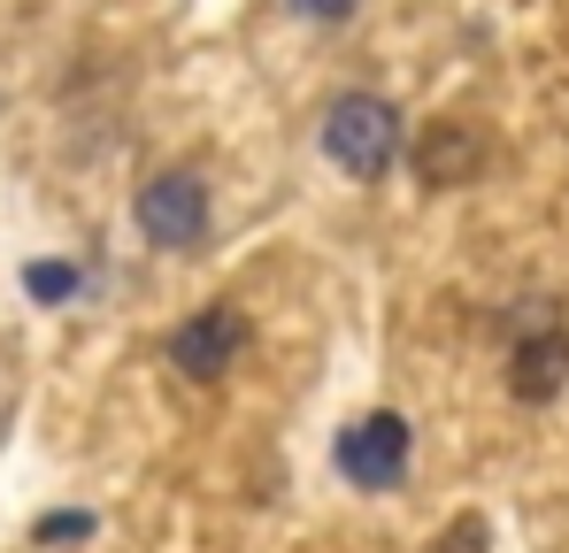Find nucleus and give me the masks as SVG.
I'll use <instances>...</instances> for the list:
<instances>
[{"label": "nucleus", "mask_w": 569, "mask_h": 553, "mask_svg": "<svg viewBox=\"0 0 569 553\" xmlns=\"http://www.w3.org/2000/svg\"><path fill=\"white\" fill-rule=\"evenodd\" d=\"M323 154L347 170V178L378 184L400 162V108L385 92H339L323 108Z\"/></svg>", "instance_id": "obj_1"}, {"label": "nucleus", "mask_w": 569, "mask_h": 553, "mask_svg": "<svg viewBox=\"0 0 569 553\" xmlns=\"http://www.w3.org/2000/svg\"><path fill=\"white\" fill-rule=\"evenodd\" d=\"M139 231L162 247V254H192L208 239V178L200 170H162V178L139 184Z\"/></svg>", "instance_id": "obj_2"}, {"label": "nucleus", "mask_w": 569, "mask_h": 553, "mask_svg": "<svg viewBox=\"0 0 569 553\" xmlns=\"http://www.w3.org/2000/svg\"><path fill=\"white\" fill-rule=\"evenodd\" d=\"M247 339H254V323H247L231 300L192 308L186 323L170 331V369H178V376H192V384H216V376H231V369H239Z\"/></svg>", "instance_id": "obj_3"}, {"label": "nucleus", "mask_w": 569, "mask_h": 553, "mask_svg": "<svg viewBox=\"0 0 569 553\" xmlns=\"http://www.w3.org/2000/svg\"><path fill=\"white\" fill-rule=\"evenodd\" d=\"M408 415H392V408H378V415H355L347 431H339V476L355 484V492H392L400 476H408Z\"/></svg>", "instance_id": "obj_4"}, {"label": "nucleus", "mask_w": 569, "mask_h": 553, "mask_svg": "<svg viewBox=\"0 0 569 553\" xmlns=\"http://www.w3.org/2000/svg\"><path fill=\"white\" fill-rule=\"evenodd\" d=\"M562 384H569V331L555 315H531L508 346V392L523 408H547V400H562Z\"/></svg>", "instance_id": "obj_5"}, {"label": "nucleus", "mask_w": 569, "mask_h": 553, "mask_svg": "<svg viewBox=\"0 0 569 553\" xmlns=\"http://www.w3.org/2000/svg\"><path fill=\"white\" fill-rule=\"evenodd\" d=\"M408 162H416V184L462 192V184H477V170H485V131L462 123V115H447V123H431V131L408 147Z\"/></svg>", "instance_id": "obj_6"}, {"label": "nucleus", "mask_w": 569, "mask_h": 553, "mask_svg": "<svg viewBox=\"0 0 569 553\" xmlns=\"http://www.w3.org/2000/svg\"><path fill=\"white\" fill-rule=\"evenodd\" d=\"M78 284H86L78 262H31V270H23V292H31V300H70Z\"/></svg>", "instance_id": "obj_7"}, {"label": "nucleus", "mask_w": 569, "mask_h": 553, "mask_svg": "<svg viewBox=\"0 0 569 553\" xmlns=\"http://www.w3.org/2000/svg\"><path fill=\"white\" fill-rule=\"evenodd\" d=\"M31 539H39V546H78V539H93V515H78V507L39 515V523H31Z\"/></svg>", "instance_id": "obj_8"}, {"label": "nucleus", "mask_w": 569, "mask_h": 553, "mask_svg": "<svg viewBox=\"0 0 569 553\" xmlns=\"http://www.w3.org/2000/svg\"><path fill=\"white\" fill-rule=\"evenodd\" d=\"M485 539H492V531H485V515H455V523H447V539H431V553H485Z\"/></svg>", "instance_id": "obj_9"}, {"label": "nucleus", "mask_w": 569, "mask_h": 553, "mask_svg": "<svg viewBox=\"0 0 569 553\" xmlns=\"http://www.w3.org/2000/svg\"><path fill=\"white\" fill-rule=\"evenodd\" d=\"M284 8H292V16H308V23H347L362 0H284Z\"/></svg>", "instance_id": "obj_10"}]
</instances>
